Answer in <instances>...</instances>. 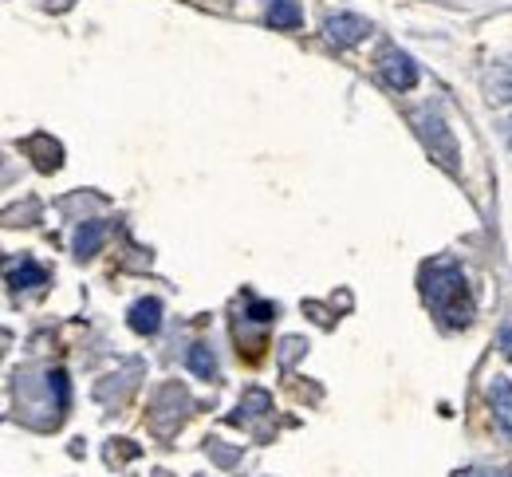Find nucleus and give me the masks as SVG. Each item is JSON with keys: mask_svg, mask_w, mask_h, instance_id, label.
<instances>
[{"mask_svg": "<svg viewBox=\"0 0 512 477\" xmlns=\"http://www.w3.org/2000/svg\"><path fill=\"white\" fill-rule=\"evenodd\" d=\"M422 300L453 332L473 324V292H469L465 269L453 257H438L422 269Z\"/></svg>", "mask_w": 512, "mask_h": 477, "instance_id": "obj_1", "label": "nucleus"}, {"mask_svg": "<svg viewBox=\"0 0 512 477\" xmlns=\"http://www.w3.org/2000/svg\"><path fill=\"white\" fill-rule=\"evenodd\" d=\"M414 123H418L422 142L430 146V158H438L446 170H457V146H453V135H449V127L442 123V115L438 111H418Z\"/></svg>", "mask_w": 512, "mask_h": 477, "instance_id": "obj_2", "label": "nucleus"}, {"mask_svg": "<svg viewBox=\"0 0 512 477\" xmlns=\"http://www.w3.org/2000/svg\"><path fill=\"white\" fill-rule=\"evenodd\" d=\"M371 32V24L363 20V16H355V12H335V16H327V24H323V36H327V44L331 48H355L363 36Z\"/></svg>", "mask_w": 512, "mask_h": 477, "instance_id": "obj_3", "label": "nucleus"}, {"mask_svg": "<svg viewBox=\"0 0 512 477\" xmlns=\"http://www.w3.org/2000/svg\"><path fill=\"white\" fill-rule=\"evenodd\" d=\"M379 71H383L386 87H394V91H410L418 83V64L402 48H394V44L379 52Z\"/></svg>", "mask_w": 512, "mask_h": 477, "instance_id": "obj_4", "label": "nucleus"}, {"mask_svg": "<svg viewBox=\"0 0 512 477\" xmlns=\"http://www.w3.org/2000/svg\"><path fill=\"white\" fill-rule=\"evenodd\" d=\"M127 324L130 332H138V336H154L162 328V300H154V296L134 300L127 312Z\"/></svg>", "mask_w": 512, "mask_h": 477, "instance_id": "obj_5", "label": "nucleus"}, {"mask_svg": "<svg viewBox=\"0 0 512 477\" xmlns=\"http://www.w3.org/2000/svg\"><path fill=\"white\" fill-rule=\"evenodd\" d=\"M489 403H493V418H497L501 434L512 438V383L509 379H493V387H489Z\"/></svg>", "mask_w": 512, "mask_h": 477, "instance_id": "obj_6", "label": "nucleus"}, {"mask_svg": "<svg viewBox=\"0 0 512 477\" xmlns=\"http://www.w3.org/2000/svg\"><path fill=\"white\" fill-rule=\"evenodd\" d=\"M103 241H107V225H103V221H83L79 233H75V257H79V261L95 257V253L103 249Z\"/></svg>", "mask_w": 512, "mask_h": 477, "instance_id": "obj_7", "label": "nucleus"}, {"mask_svg": "<svg viewBox=\"0 0 512 477\" xmlns=\"http://www.w3.org/2000/svg\"><path fill=\"white\" fill-rule=\"evenodd\" d=\"M264 20H268L272 28L292 32V28H300V24H304V12H300V4H296V0H268Z\"/></svg>", "mask_w": 512, "mask_h": 477, "instance_id": "obj_8", "label": "nucleus"}, {"mask_svg": "<svg viewBox=\"0 0 512 477\" xmlns=\"http://www.w3.org/2000/svg\"><path fill=\"white\" fill-rule=\"evenodd\" d=\"M8 284H12L16 292H24V288H40V284H48V273H44L36 261H20V265L8 273Z\"/></svg>", "mask_w": 512, "mask_h": 477, "instance_id": "obj_9", "label": "nucleus"}, {"mask_svg": "<svg viewBox=\"0 0 512 477\" xmlns=\"http://www.w3.org/2000/svg\"><path fill=\"white\" fill-rule=\"evenodd\" d=\"M190 371L201 375V379H213L217 375V359H213V351L205 343H193L190 347Z\"/></svg>", "mask_w": 512, "mask_h": 477, "instance_id": "obj_10", "label": "nucleus"}, {"mask_svg": "<svg viewBox=\"0 0 512 477\" xmlns=\"http://www.w3.org/2000/svg\"><path fill=\"white\" fill-rule=\"evenodd\" d=\"M489 87H493V99H512V60H505V64H497V71H493V79H489Z\"/></svg>", "mask_w": 512, "mask_h": 477, "instance_id": "obj_11", "label": "nucleus"}, {"mask_svg": "<svg viewBox=\"0 0 512 477\" xmlns=\"http://www.w3.org/2000/svg\"><path fill=\"white\" fill-rule=\"evenodd\" d=\"M48 383L56 387V407H60V414H64L67 410V375L64 371H52V375H48Z\"/></svg>", "mask_w": 512, "mask_h": 477, "instance_id": "obj_12", "label": "nucleus"}, {"mask_svg": "<svg viewBox=\"0 0 512 477\" xmlns=\"http://www.w3.org/2000/svg\"><path fill=\"white\" fill-rule=\"evenodd\" d=\"M461 477H512V466L509 470H465Z\"/></svg>", "mask_w": 512, "mask_h": 477, "instance_id": "obj_13", "label": "nucleus"}, {"mask_svg": "<svg viewBox=\"0 0 512 477\" xmlns=\"http://www.w3.org/2000/svg\"><path fill=\"white\" fill-rule=\"evenodd\" d=\"M501 351H505V359L512 363V324H505V328H501Z\"/></svg>", "mask_w": 512, "mask_h": 477, "instance_id": "obj_14", "label": "nucleus"}, {"mask_svg": "<svg viewBox=\"0 0 512 477\" xmlns=\"http://www.w3.org/2000/svg\"><path fill=\"white\" fill-rule=\"evenodd\" d=\"M253 312H256L253 320H272V316H276V308H268V304H256Z\"/></svg>", "mask_w": 512, "mask_h": 477, "instance_id": "obj_15", "label": "nucleus"}, {"mask_svg": "<svg viewBox=\"0 0 512 477\" xmlns=\"http://www.w3.org/2000/svg\"><path fill=\"white\" fill-rule=\"evenodd\" d=\"M509 142H512V119H509Z\"/></svg>", "mask_w": 512, "mask_h": 477, "instance_id": "obj_16", "label": "nucleus"}]
</instances>
